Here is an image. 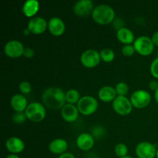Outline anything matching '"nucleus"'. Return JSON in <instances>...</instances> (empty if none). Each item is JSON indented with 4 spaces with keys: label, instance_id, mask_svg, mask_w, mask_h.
I'll use <instances>...</instances> for the list:
<instances>
[{
    "label": "nucleus",
    "instance_id": "nucleus-1",
    "mask_svg": "<svg viewBox=\"0 0 158 158\" xmlns=\"http://www.w3.org/2000/svg\"><path fill=\"white\" fill-rule=\"evenodd\" d=\"M42 101L46 107L52 110L62 109L66 102V93L60 87L50 86L42 94Z\"/></svg>",
    "mask_w": 158,
    "mask_h": 158
},
{
    "label": "nucleus",
    "instance_id": "nucleus-2",
    "mask_svg": "<svg viewBox=\"0 0 158 158\" xmlns=\"http://www.w3.org/2000/svg\"><path fill=\"white\" fill-rule=\"evenodd\" d=\"M92 17L98 24L108 25L114 21L115 12L111 6L106 4H100L94 7Z\"/></svg>",
    "mask_w": 158,
    "mask_h": 158
},
{
    "label": "nucleus",
    "instance_id": "nucleus-3",
    "mask_svg": "<svg viewBox=\"0 0 158 158\" xmlns=\"http://www.w3.org/2000/svg\"><path fill=\"white\" fill-rule=\"evenodd\" d=\"M24 113L28 120L36 123L44 120L46 115V108L43 103L39 102H32L29 103Z\"/></svg>",
    "mask_w": 158,
    "mask_h": 158
},
{
    "label": "nucleus",
    "instance_id": "nucleus-4",
    "mask_svg": "<svg viewBox=\"0 0 158 158\" xmlns=\"http://www.w3.org/2000/svg\"><path fill=\"white\" fill-rule=\"evenodd\" d=\"M98 101L91 96H84L80 98L77 104L79 112L85 116L92 115L98 109Z\"/></svg>",
    "mask_w": 158,
    "mask_h": 158
},
{
    "label": "nucleus",
    "instance_id": "nucleus-5",
    "mask_svg": "<svg viewBox=\"0 0 158 158\" xmlns=\"http://www.w3.org/2000/svg\"><path fill=\"white\" fill-rule=\"evenodd\" d=\"M133 45H134L136 52L143 56L151 55L154 52V43L151 40V38L147 35H141V36L137 37Z\"/></svg>",
    "mask_w": 158,
    "mask_h": 158
},
{
    "label": "nucleus",
    "instance_id": "nucleus-6",
    "mask_svg": "<svg viewBox=\"0 0 158 158\" xmlns=\"http://www.w3.org/2000/svg\"><path fill=\"white\" fill-rule=\"evenodd\" d=\"M133 106L137 109L147 107L151 100V94L144 89H138L131 94L130 98Z\"/></svg>",
    "mask_w": 158,
    "mask_h": 158
},
{
    "label": "nucleus",
    "instance_id": "nucleus-7",
    "mask_svg": "<svg viewBox=\"0 0 158 158\" xmlns=\"http://www.w3.org/2000/svg\"><path fill=\"white\" fill-rule=\"evenodd\" d=\"M113 109L117 114L121 116L128 115L131 113L133 105L127 97L117 96L112 103Z\"/></svg>",
    "mask_w": 158,
    "mask_h": 158
},
{
    "label": "nucleus",
    "instance_id": "nucleus-8",
    "mask_svg": "<svg viewBox=\"0 0 158 158\" xmlns=\"http://www.w3.org/2000/svg\"><path fill=\"white\" fill-rule=\"evenodd\" d=\"M100 52L93 49H86L80 56V62L86 68H94L100 63Z\"/></svg>",
    "mask_w": 158,
    "mask_h": 158
},
{
    "label": "nucleus",
    "instance_id": "nucleus-9",
    "mask_svg": "<svg viewBox=\"0 0 158 158\" xmlns=\"http://www.w3.org/2000/svg\"><path fill=\"white\" fill-rule=\"evenodd\" d=\"M25 47L19 40H12L7 42L4 46V52L9 58H19L23 56Z\"/></svg>",
    "mask_w": 158,
    "mask_h": 158
},
{
    "label": "nucleus",
    "instance_id": "nucleus-10",
    "mask_svg": "<svg viewBox=\"0 0 158 158\" xmlns=\"http://www.w3.org/2000/svg\"><path fill=\"white\" fill-rule=\"evenodd\" d=\"M135 152L138 158H154L157 154V149L153 143L143 141L137 145Z\"/></svg>",
    "mask_w": 158,
    "mask_h": 158
},
{
    "label": "nucleus",
    "instance_id": "nucleus-11",
    "mask_svg": "<svg viewBox=\"0 0 158 158\" xmlns=\"http://www.w3.org/2000/svg\"><path fill=\"white\" fill-rule=\"evenodd\" d=\"M48 28V23L44 18L40 16H35L31 18L28 22L27 29L30 33L40 35L43 33Z\"/></svg>",
    "mask_w": 158,
    "mask_h": 158
},
{
    "label": "nucleus",
    "instance_id": "nucleus-12",
    "mask_svg": "<svg viewBox=\"0 0 158 158\" xmlns=\"http://www.w3.org/2000/svg\"><path fill=\"white\" fill-rule=\"evenodd\" d=\"M94 3L91 0H80L74 4L73 12L79 16H86L94 11Z\"/></svg>",
    "mask_w": 158,
    "mask_h": 158
},
{
    "label": "nucleus",
    "instance_id": "nucleus-13",
    "mask_svg": "<svg viewBox=\"0 0 158 158\" xmlns=\"http://www.w3.org/2000/svg\"><path fill=\"white\" fill-rule=\"evenodd\" d=\"M48 29L54 36H60L64 33L66 26L60 18L52 17L48 22Z\"/></svg>",
    "mask_w": 158,
    "mask_h": 158
},
{
    "label": "nucleus",
    "instance_id": "nucleus-14",
    "mask_svg": "<svg viewBox=\"0 0 158 158\" xmlns=\"http://www.w3.org/2000/svg\"><path fill=\"white\" fill-rule=\"evenodd\" d=\"M79 110L77 106L73 104L66 103L61 109V116L65 121L73 123L76 121L79 117Z\"/></svg>",
    "mask_w": 158,
    "mask_h": 158
},
{
    "label": "nucleus",
    "instance_id": "nucleus-15",
    "mask_svg": "<svg viewBox=\"0 0 158 158\" xmlns=\"http://www.w3.org/2000/svg\"><path fill=\"white\" fill-rule=\"evenodd\" d=\"M94 145V138L90 134L82 133L77 138V146L81 151H87L93 148Z\"/></svg>",
    "mask_w": 158,
    "mask_h": 158
},
{
    "label": "nucleus",
    "instance_id": "nucleus-16",
    "mask_svg": "<svg viewBox=\"0 0 158 158\" xmlns=\"http://www.w3.org/2000/svg\"><path fill=\"white\" fill-rule=\"evenodd\" d=\"M6 148L11 154H19L25 149V143L19 137H12L6 140Z\"/></svg>",
    "mask_w": 158,
    "mask_h": 158
},
{
    "label": "nucleus",
    "instance_id": "nucleus-17",
    "mask_svg": "<svg viewBox=\"0 0 158 158\" xmlns=\"http://www.w3.org/2000/svg\"><path fill=\"white\" fill-rule=\"evenodd\" d=\"M10 105L15 112H24L28 106L27 100L23 94H15L10 100Z\"/></svg>",
    "mask_w": 158,
    "mask_h": 158
},
{
    "label": "nucleus",
    "instance_id": "nucleus-18",
    "mask_svg": "<svg viewBox=\"0 0 158 158\" xmlns=\"http://www.w3.org/2000/svg\"><path fill=\"white\" fill-rule=\"evenodd\" d=\"M117 38L120 43L124 45H131L136 40L132 31L126 27L120 28L117 30Z\"/></svg>",
    "mask_w": 158,
    "mask_h": 158
},
{
    "label": "nucleus",
    "instance_id": "nucleus-19",
    "mask_svg": "<svg viewBox=\"0 0 158 158\" xmlns=\"http://www.w3.org/2000/svg\"><path fill=\"white\" fill-rule=\"evenodd\" d=\"M68 143L64 139L57 138L52 140L49 144V151L54 154H61L66 153Z\"/></svg>",
    "mask_w": 158,
    "mask_h": 158
},
{
    "label": "nucleus",
    "instance_id": "nucleus-20",
    "mask_svg": "<svg viewBox=\"0 0 158 158\" xmlns=\"http://www.w3.org/2000/svg\"><path fill=\"white\" fill-rule=\"evenodd\" d=\"M117 97L115 88L110 86H105L100 88L98 92V97L101 101L105 103L114 101Z\"/></svg>",
    "mask_w": 158,
    "mask_h": 158
},
{
    "label": "nucleus",
    "instance_id": "nucleus-21",
    "mask_svg": "<svg viewBox=\"0 0 158 158\" xmlns=\"http://www.w3.org/2000/svg\"><path fill=\"white\" fill-rule=\"evenodd\" d=\"M40 9V2L37 0H27L23 6V12L26 16L33 18Z\"/></svg>",
    "mask_w": 158,
    "mask_h": 158
},
{
    "label": "nucleus",
    "instance_id": "nucleus-22",
    "mask_svg": "<svg viewBox=\"0 0 158 158\" xmlns=\"http://www.w3.org/2000/svg\"><path fill=\"white\" fill-rule=\"evenodd\" d=\"M80 94L78 90L74 89H69L66 92V103H69V104H75V103H78V102L80 100Z\"/></svg>",
    "mask_w": 158,
    "mask_h": 158
},
{
    "label": "nucleus",
    "instance_id": "nucleus-23",
    "mask_svg": "<svg viewBox=\"0 0 158 158\" xmlns=\"http://www.w3.org/2000/svg\"><path fill=\"white\" fill-rule=\"evenodd\" d=\"M100 58L105 63H111L114 60L115 53L114 51L110 48H105L100 52Z\"/></svg>",
    "mask_w": 158,
    "mask_h": 158
},
{
    "label": "nucleus",
    "instance_id": "nucleus-24",
    "mask_svg": "<svg viewBox=\"0 0 158 158\" xmlns=\"http://www.w3.org/2000/svg\"><path fill=\"white\" fill-rule=\"evenodd\" d=\"M114 152L116 155L120 158L126 157L128 154V148L124 143H117L114 148Z\"/></svg>",
    "mask_w": 158,
    "mask_h": 158
},
{
    "label": "nucleus",
    "instance_id": "nucleus-25",
    "mask_svg": "<svg viewBox=\"0 0 158 158\" xmlns=\"http://www.w3.org/2000/svg\"><path fill=\"white\" fill-rule=\"evenodd\" d=\"M115 89L117 96L126 97V95L129 92V86L127 83H124V82H120L116 85Z\"/></svg>",
    "mask_w": 158,
    "mask_h": 158
},
{
    "label": "nucleus",
    "instance_id": "nucleus-26",
    "mask_svg": "<svg viewBox=\"0 0 158 158\" xmlns=\"http://www.w3.org/2000/svg\"><path fill=\"white\" fill-rule=\"evenodd\" d=\"M122 54H123L124 56L130 57L132 56L134 53H135L136 50L134 49V45H124V46L122 47L121 49Z\"/></svg>",
    "mask_w": 158,
    "mask_h": 158
},
{
    "label": "nucleus",
    "instance_id": "nucleus-27",
    "mask_svg": "<svg viewBox=\"0 0 158 158\" xmlns=\"http://www.w3.org/2000/svg\"><path fill=\"white\" fill-rule=\"evenodd\" d=\"M19 89L23 94H29L32 91V85L28 81H23L19 85Z\"/></svg>",
    "mask_w": 158,
    "mask_h": 158
},
{
    "label": "nucleus",
    "instance_id": "nucleus-28",
    "mask_svg": "<svg viewBox=\"0 0 158 158\" xmlns=\"http://www.w3.org/2000/svg\"><path fill=\"white\" fill-rule=\"evenodd\" d=\"M26 118V116L25 113L23 112H16L13 116H12V120L16 124H22L25 122Z\"/></svg>",
    "mask_w": 158,
    "mask_h": 158
},
{
    "label": "nucleus",
    "instance_id": "nucleus-29",
    "mask_svg": "<svg viewBox=\"0 0 158 158\" xmlns=\"http://www.w3.org/2000/svg\"><path fill=\"white\" fill-rule=\"evenodd\" d=\"M150 71L152 77H154L155 79H158V56L154 59L151 63Z\"/></svg>",
    "mask_w": 158,
    "mask_h": 158
},
{
    "label": "nucleus",
    "instance_id": "nucleus-30",
    "mask_svg": "<svg viewBox=\"0 0 158 158\" xmlns=\"http://www.w3.org/2000/svg\"><path fill=\"white\" fill-rule=\"evenodd\" d=\"M35 55V51L33 49L30 47H26L24 49V52H23V56L26 58H32Z\"/></svg>",
    "mask_w": 158,
    "mask_h": 158
},
{
    "label": "nucleus",
    "instance_id": "nucleus-31",
    "mask_svg": "<svg viewBox=\"0 0 158 158\" xmlns=\"http://www.w3.org/2000/svg\"><path fill=\"white\" fill-rule=\"evenodd\" d=\"M149 87L151 90L156 91L158 89V83L155 80H152L149 83Z\"/></svg>",
    "mask_w": 158,
    "mask_h": 158
},
{
    "label": "nucleus",
    "instance_id": "nucleus-32",
    "mask_svg": "<svg viewBox=\"0 0 158 158\" xmlns=\"http://www.w3.org/2000/svg\"><path fill=\"white\" fill-rule=\"evenodd\" d=\"M151 40H152L154 46H158V31L153 34L152 37H151Z\"/></svg>",
    "mask_w": 158,
    "mask_h": 158
},
{
    "label": "nucleus",
    "instance_id": "nucleus-33",
    "mask_svg": "<svg viewBox=\"0 0 158 158\" xmlns=\"http://www.w3.org/2000/svg\"><path fill=\"white\" fill-rule=\"evenodd\" d=\"M58 158H75V156H74L72 153L66 152L64 153V154L60 155V157Z\"/></svg>",
    "mask_w": 158,
    "mask_h": 158
},
{
    "label": "nucleus",
    "instance_id": "nucleus-34",
    "mask_svg": "<svg viewBox=\"0 0 158 158\" xmlns=\"http://www.w3.org/2000/svg\"><path fill=\"white\" fill-rule=\"evenodd\" d=\"M6 158H19L17 154H9L8 156H6Z\"/></svg>",
    "mask_w": 158,
    "mask_h": 158
},
{
    "label": "nucleus",
    "instance_id": "nucleus-35",
    "mask_svg": "<svg viewBox=\"0 0 158 158\" xmlns=\"http://www.w3.org/2000/svg\"><path fill=\"white\" fill-rule=\"evenodd\" d=\"M154 98H155V100L158 103V89L155 91V93H154Z\"/></svg>",
    "mask_w": 158,
    "mask_h": 158
},
{
    "label": "nucleus",
    "instance_id": "nucleus-36",
    "mask_svg": "<svg viewBox=\"0 0 158 158\" xmlns=\"http://www.w3.org/2000/svg\"><path fill=\"white\" fill-rule=\"evenodd\" d=\"M121 158H134L133 157H131V156H126V157H121Z\"/></svg>",
    "mask_w": 158,
    "mask_h": 158
},
{
    "label": "nucleus",
    "instance_id": "nucleus-37",
    "mask_svg": "<svg viewBox=\"0 0 158 158\" xmlns=\"http://www.w3.org/2000/svg\"><path fill=\"white\" fill-rule=\"evenodd\" d=\"M156 157L158 158V149L157 150V154H156Z\"/></svg>",
    "mask_w": 158,
    "mask_h": 158
}]
</instances>
